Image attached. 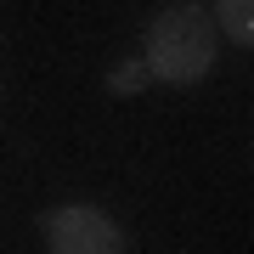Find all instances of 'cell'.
Instances as JSON below:
<instances>
[{
	"instance_id": "obj_4",
	"label": "cell",
	"mask_w": 254,
	"mask_h": 254,
	"mask_svg": "<svg viewBox=\"0 0 254 254\" xmlns=\"http://www.w3.org/2000/svg\"><path fill=\"white\" fill-rule=\"evenodd\" d=\"M147 85H153V73H147L141 57H130V63H119V68L108 73V96H141Z\"/></svg>"
},
{
	"instance_id": "obj_2",
	"label": "cell",
	"mask_w": 254,
	"mask_h": 254,
	"mask_svg": "<svg viewBox=\"0 0 254 254\" xmlns=\"http://www.w3.org/2000/svg\"><path fill=\"white\" fill-rule=\"evenodd\" d=\"M46 254H125V232L96 203H57L40 215Z\"/></svg>"
},
{
	"instance_id": "obj_3",
	"label": "cell",
	"mask_w": 254,
	"mask_h": 254,
	"mask_svg": "<svg viewBox=\"0 0 254 254\" xmlns=\"http://www.w3.org/2000/svg\"><path fill=\"white\" fill-rule=\"evenodd\" d=\"M209 17H215V34H226L232 46H254V0H215L209 6Z\"/></svg>"
},
{
	"instance_id": "obj_1",
	"label": "cell",
	"mask_w": 254,
	"mask_h": 254,
	"mask_svg": "<svg viewBox=\"0 0 254 254\" xmlns=\"http://www.w3.org/2000/svg\"><path fill=\"white\" fill-rule=\"evenodd\" d=\"M215 51H220V34H215V17H209L203 0H170V6H158L153 23H147V40H141L147 73L164 79V85H181V91L209 79Z\"/></svg>"
}]
</instances>
